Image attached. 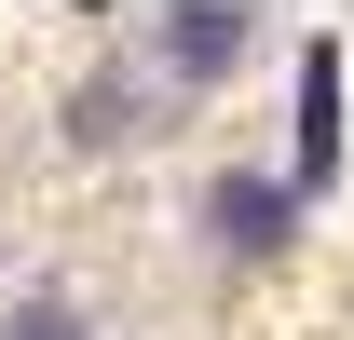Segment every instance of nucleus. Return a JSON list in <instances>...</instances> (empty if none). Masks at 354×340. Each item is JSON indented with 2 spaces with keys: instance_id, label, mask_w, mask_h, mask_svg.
I'll list each match as a JSON object with an SVG mask.
<instances>
[{
  "instance_id": "f03ea898",
  "label": "nucleus",
  "mask_w": 354,
  "mask_h": 340,
  "mask_svg": "<svg viewBox=\"0 0 354 340\" xmlns=\"http://www.w3.org/2000/svg\"><path fill=\"white\" fill-rule=\"evenodd\" d=\"M164 55H177V68H191V82H218L232 55H245V14H218V0H191V14H177V28H164Z\"/></svg>"
},
{
  "instance_id": "7ed1b4c3",
  "label": "nucleus",
  "mask_w": 354,
  "mask_h": 340,
  "mask_svg": "<svg viewBox=\"0 0 354 340\" xmlns=\"http://www.w3.org/2000/svg\"><path fill=\"white\" fill-rule=\"evenodd\" d=\"M272 218H286V191H218V232H245V245H272Z\"/></svg>"
},
{
  "instance_id": "f257e3e1",
  "label": "nucleus",
  "mask_w": 354,
  "mask_h": 340,
  "mask_svg": "<svg viewBox=\"0 0 354 340\" xmlns=\"http://www.w3.org/2000/svg\"><path fill=\"white\" fill-rule=\"evenodd\" d=\"M327 164H341V41L300 55V177H286V191H313Z\"/></svg>"
}]
</instances>
